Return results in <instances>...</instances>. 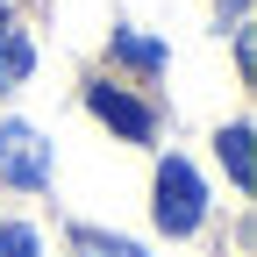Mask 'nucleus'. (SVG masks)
<instances>
[{
    "label": "nucleus",
    "mask_w": 257,
    "mask_h": 257,
    "mask_svg": "<svg viewBox=\"0 0 257 257\" xmlns=\"http://www.w3.org/2000/svg\"><path fill=\"white\" fill-rule=\"evenodd\" d=\"M157 229L165 236H193L207 221V186H200V172L186 165V157H165V165H157Z\"/></svg>",
    "instance_id": "obj_1"
},
{
    "label": "nucleus",
    "mask_w": 257,
    "mask_h": 257,
    "mask_svg": "<svg viewBox=\"0 0 257 257\" xmlns=\"http://www.w3.org/2000/svg\"><path fill=\"white\" fill-rule=\"evenodd\" d=\"M0 179L8 186H50V143L29 121H0Z\"/></svg>",
    "instance_id": "obj_2"
},
{
    "label": "nucleus",
    "mask_w": 257,
    "mask_h": 257,
    "mask_svg": "<svg viewBox=\"0 0 257 257\" xmlns=\"http://www.w3.org/2000/svg\"><path fill=\"white\" fill-rule=\"evenodd\" d=\"M86 107L100 114V121H114L128 143H150V136H157V114H150L143 100H128L121 86H86Z\"/></svg>",
    "instance_id": "obj_3"
},
{
    "label": "nucleus",
    "mask_w": 257,
    "mask_h": 257,
    "mask_svg": "<svg viewBox=\"0 0 257 257\" xmlns=\"http://www.w3.org/2000/svg\"><path fill=\"white\" fill-rule=\"evenodd\" d=\"M29 64H36V50H29V36L15 29V15L0 8V93L22 86V79H29Z\"/></svg>",
    "instance_id": "obj_4"
},
{
    "label": "nucleus",
    "mask_w": 257,
    "mask_h": 257,
    "mask_svg": "<svg viewBox=\"0 0 257 257\" xmlns=\"http://www.w3.org/2000/svg\"><path fill=\"white\" fill-rule=\"evenodd\" d=\"M114 57H121V64H136V72H165V43L136 36V29H114Z\"/></svg>",
    "instance_id": "obj_5"
},
{
    "label": "nucleus",
    "mask_w": 257,
    "mask_h": 257,
    "mask_svg": "<svg viewBox=\"0 0 257 257\" xmlns=\"http://www.w3.org/2000/svg\"><path fill=\"white\" fill-rule=\"evenodd\" d=\"M221 157H229V179L250 186V128H243V121H236V128H221Z\"/></svg>",
    "instance_id": "obj_6"
},
{
    "label": "nucleus",
    "mask_w": 257,
    "mask_h": 257,
    "mask_svg": "<svg viewBox=\"0 0 257 257\" xmlns=\"http://www.w3.org/2000/svg\"><path fill=\"white\" fill-rule=\"evenodd\" d=\"M0 257H36V229H0Z\"/></svg>",
    "instance_id": "obj_7"
},
{
    "label": "nucleus",
    "mask_w": 257,
    "mask_h": 257,
    "mask_svg": "<svg viewBox=\"0 0 257 257\" xmlns=\"http://www.w3.org/2000/svg\"><path fill=\"white\" fill-rule=\"evenodd\" d=\"M79 250H86V257H143V250H136V243H100V236H86V243H79Z\"/></svg>",
    "instance_id": "obj_8"
}]
</instances>
